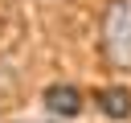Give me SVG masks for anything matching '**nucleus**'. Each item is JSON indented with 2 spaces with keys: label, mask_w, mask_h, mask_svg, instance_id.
<instances>
[{
  "label": "nucleus",
  "mask_w": 131,
  "mask_h": 123,
  "mask_svg": "<svg viewBox=\"0 0 131 123\" xmlns=\"http://www.w3.org/2000/svg\"><path fill=\"white\" fill-rule=\"evenodd\" d=\"M102 49L119 70H131V0H115L102 20Z\"/></svg>",
  "instance_id": "1"
},
{
  "label": "nucleus",
  "mask_w": 131,
  "mask_h": 123,
  "mask_svg": "<svg viewBox=\"0 0 131 123\" xmlns=\"http://www.w3.org/2000/svg\"><path fill=\"white\" fill-rule=\"evenodd\" d=\"M45 107L53 111V115H78L82 111V94H78V86H49L45 90Z\"/></svg>",
  "instance_id": "2"
},
{
  "label": "nucleus",
  "mask_w": 131,
  "mask_h": 123,
  "mask_svg": "<svg viewBox=\"0 0 131 123\" xmlns=\"http://www.w3.org/2000/svg\"><path fill=\"white\" fill-rule=\"evenodd\" d=\"M98 107H102L106 119H127V115H131V94H127L123 86H106V90L98 94Z\"/></svg>",
  "instance_id": "3"
}]
</instances>
